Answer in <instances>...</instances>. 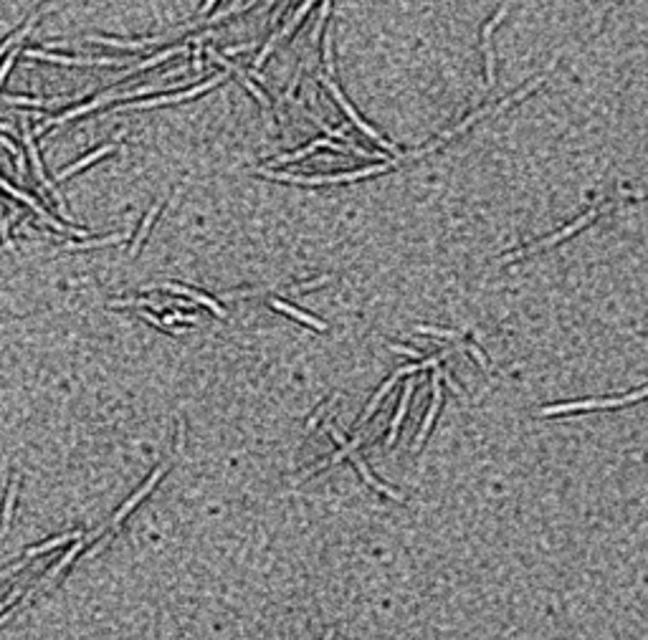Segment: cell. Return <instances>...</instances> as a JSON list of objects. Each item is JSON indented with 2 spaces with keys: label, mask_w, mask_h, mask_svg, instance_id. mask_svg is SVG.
<instances>
[{
  "label": "cell",
  "mask_w": 648,
  "mask_h": 640,
  "mask_svg": "<svg viewBox=\"0 0 648 640\" xmlns=\"http://www.w3.org/2000/svg\"><path fill=\"white\" fill-rule=\"evenodd\" d=\"M598 218V208H592L590 213H585V216H580L578 221L575 223H570L567 228H562V230H558L555 236H550V238H542V241H537V243H532V246H527V248H519V250H514V253H507V256H502V261L504 264H512V261H516V258H524V256H530V253H535V250H539V248H547V246H555V243H560L562 238H567V236H572V233H578L583 225H587V223H592Z\"/></svg>",
  "instance_id": "obj_2"
},
{
  "label": "cell",
  "mask_w": 648,
  "mask_h": 640,
  "mask_svg": "<svg viewBox=\"0 0 648 640\" xmlns=\"http://www.w3.org/2000/svg\"><path fill=\"white\" fill-rule=\"evenodd\" d=\"M397 160L385 162V165H372L365 167V170H355V173H345V175H322V177H301V175H286V173H274V170H256V173L271 177V180H284V182H294V185H332V182H352L360 180V177H370L375 173H385L390 165H395Z\"/></svg>",
  "instance_id": "obj_1"
},
{
  "label": "cell",
  "mask_w": 648,
  "mask_h": 640,
  "mask_svg": "<svg viewBox=\"0 0 648 640\" xmlns=\"http://www.w3.org/2000/svg\"><path fill=\"white\" fill-rule=\"evenodd\" d=\"M271 306H274V309H279V312L289 314V317H294V319L304 321V324H309V327L319 329V332H324V329H327V324H324V321L314 319V317H309V314L299 312V309H294L292 304H286V301H281V299H271Z\"/></svg>",
  "instance_id": "obj_16"
},
{
  "label": "cell",
  "mask_w": 648,
  "mask_h": 640,
  "mask_svg": "<svg viewBox=\"0 0 648 640\" xmlns=\"http://www.w3.org/2000/svg\"><path fill=\"white\" fill-rule=\"evenodd\" d=\"M0 188L6 190V193H10V195H13V198H18V200H23V202H26V205H31V208H33L35 213H38V218H41L43 223H49L51 228L61 230V233H74V236H86L84 230H77V228H69V225H61V223H58L56 218H51V213H46V210H43L41 205H38V202H35L33 198H31V195L21 193V190L15 188V185H10V182H8V180H3V177H0Z\"/></svg>",
  "instance_id": "obj_7"
},
{
  "label": "cell",
  "mask_w": 648,
  "mask_h": 640,
  "mask_svg": "<svg viewBox=\"0 0 648 640\" xmlns=\"http://www.w3.org/2000/svg\"><path fill=\"white\" fill-rule=\"evenodd\" d=\"M623 397L613 400H580V403H564V405H550L542 408L539 415H560V413H578V410H600V408H620Z\"/></svg>",
  "instance_id": "obj_8"
},
{
  "label": "cell",
  "mask_w": 648,
  "mask_h": 640,
  "mask_svg": "<svg viewBox=\"0 0 648 640\" xmlns=\"http://www.w3.org/2000/svg\"><path fill=\"white\" fill-rule=\"evenodd\" d=\"M18 473H15L13 479H10V483H8V494H6V509H3V519H0V539L6 536V531L10 529V519H13V504H15V496H18Z\"/></svg>",
  "instance_id": "obj_15"
},
{
  "label": "cell",
  "mask_w": 648,
  "mask_h": 640,
  "mask_svg": "<svg viewBox=\"0 0 648 640\" xmlns=\"http://www.w3.org/2000/svg\"><path fill=\"white\" fill-rule=\"evenodd\" d=\"M114 150V145H104L102 150H97V152H91V154H86L84 160H79L77 165H71V167H66L61 175H58V180H66V177H71L74 173H79V170H84V167H89L91 162H97V160H102L104 154H109Z\"/></svg>",
  "instance_id": "obj_18"
},
{
  "label": "cell",
  "mask_w": 648,
  "mask_h": 640,
  "mask_svg": "<svg viewBox=\"0 0 648 640\" xmlns=\"http://www.w3.org/2000/svg\"><path fill=\"white\" fill-rule=\"evenodd\" d=\"M322 83H327V89L332 91V94H335V99H337V102H340L342 111H345V114H347V117L352 119V122H355V127H357V129H363V132L368 134L370 139H375V142H377V145H380V147H385V150H390V152H395V147H393L390 142H388V139H383V137H380V134H377L375 129H372V127H370V125H365V119L360 117V114H357L355 109H352V104H349L347 99H345V94H342V91H340V86H337V83L332 81V79H329V77H322ZM395 157H397V160H400L403 154H397V152H395Z\"/></svg>",
  "instance_id": "obj_4"
},
{
  "label": "cell",
  "mask_w": 648,
  "mask_h": 640,
  "mask_svg": "<svg viewBox=\"0 0 648 640\" xmlns=\"http://www.w3.org/2000/svg\"><path fill=\"white\" fill-rule=\"evenodd\" d=\"M397 377H403V375H400V372H397V369H395V375H393V377H388V383H385V385H383V387H380V390H377V395H375V397H372V400H370V405H368V410H365V413H363V417H360V425H363V423H368V420H370V417H372V413H375V410H377V405H380V403H383V397H385V395H388V392H390V387H393V385H395V383H397Z\"/></svg>",
  "instance_id": "obj_19"
},
{
  "label": "cell",
  "mask_w": 648,
  "mask_h": 640,
  "mask_svg": "<svg viewBox=\"0 0 648 640\" xmlns=\"http://www.w3.org/2000/svg\"><path fill=\"white\" fill-rule=\"evenodd\" d=\"M89 43H99V46H112V49H129V51H140L147 49L150 43H160L165 41V35H157V38H142V41H119V38H86Z\"/></svg>",
  "instance_id": "obj_13"
},
{
  "label": "cell",
  "mask_w": 648,
  "mask_h": 640,
  "mask_svg": "<svg viewBox=\"0 0 648 640\" xmlns=\"http://www.w3.org/2000/svg\"><path fill=\"white\" fill-rule=\"evenodd\" d=\"M507 6H502L499 10H496V15L491 18V21L484 26V33H481V49H484V61H487V86H494L496 81V69H494V51H491V33H494V28L499 26V23L507 18Z\"/></svg>",
  "instance_id": "obj_6"
},
{
  "label": "cell",
  "mask_w": 648,
  "mask_h": 640,
  "mask_svg": "<svg viewBox=\"0 0 648 640\" xmlns=\"http://www.w3.org/2000/svg\"><path fill=\"white\" fill-rule=\"evenodd\" d=\"M441 377H443V372H441L438 367H433V403H431V410H428V415H425L423 425H420V433L418 438H416V443H413V451H418L420 445H423L425 435H428V431H431L433 420H436V415H438V408H441Z\"/></svg>",
  "instance_id": "obj_10"
},
{
  "label": "cell",
  "mask_w": 648,
  "mask_h": 640,
  "mask_svg": "<svg viewBox=\"0 0 648 640\" xmlns=\"http://www.w3.org/2000/svg\"><path fill=\"white\" fill-rule=\"evenodd\" d=\"M329 3H332V0H324V3H322V10H319V21H317V28H314V33H312V43H317V38H319V31H322V26H324V21H327V15H329Z\"/></svg>",
  "instance_id": "obj_26"
},
{
  "label": "cell",
  "mask_w": 648,
  "mask_h": 640,
  "mask_svg": "<svg viewBox=\"0 0 648 640\" xmlns=\"http://www.w3.org/2000/svg\"><path fill=\"white\" fill-rule=\"evenodd\" d=\"M329 433H332V435H335V440H337V443H340V445H345V443H347V440H345V438H342V433H340V431H337V428H335V425H329Z\"/></svg>",
  "instance_id": "obj_35"
},
{
  "label": "cell",
  "mask_w": 648,
  "mask_h": 640,
  "mask_svg": "<svg viewBox=\"0 0 648 640\" xmlns=\"http://www.w3.org/2000/svg\"><path fill=\"white\" fill-rule=\"evenodd\" d=\"M193 301H198V304H203V306H208V309H213V312H216L218 317H226L223 306H218L216 301L210 299V296H205V294H200V291H193Z\"/></svg>",
  "instance_id": "obj_25"
},
{
  "label": "cell",
  "mask_w": 648,
  "mask_h": 640,
  "mask_svg": "<svg viewBox=\"0 0 648 640\" xmlns=\"http://www.w3.org/2000/svg\"><path fill=\"white\" fill-rule=\"evenodd\" d=\"M324 66H327V74L332 77V74H335V61H332V35L324 38Z\"/></svg>",
  "instance_id": "obj_27"
},
{
  "label": "cell",
  "mask_w": 648,
  "mask_h": 640,
  "mask_svg": "<svg viewBox=\"0 0 648 640\" xmlns=\"http://www.w3.org/2000/svg\"><path fill=\"white\" fill-rule=\"evenodd\" d=\"M0 236H3V243H6V246H13V243H10V236H8L6 218H3V202H0Z\"/></svg>",
  "instance_id": "obj_31"
},
{
  "label": "cell",
  "mask_w": 648,
  "mask_h": 640,
  "mask_svg": "<svg viewBox=\"0 0 648 640\" xmlns=\"http://www.w3.org/2000/svg\"><path fill=\"white\" fill-rule=\"evenodd\" d=\"M142 317H145L147 321H152V327H162V329H168V327H165V321H162V319H155V317H152V314H150V312H142Z\"/></svg>",
  "instance_id": "obj_33"
},
{
  "label": "cell",
  "mask_w": 648,
  "mask_h": 640,
  "mask_svg": "<svg viewBox=\"0 0 648 640\" xmlns=\"http://www.w3.org/2000/svg\"><path fill=\"white\" fill-rule=\"evenodd\" d=\"M29 562H31V557H26V559H21V562H15V564H10V567H6V570H0V582H3L6 577H10V575H15L18 570H23Z\"/></svg>",
  "instance_id": "obj_28"
},
{
  "label": "cell",
  "mask_w": 648,
  "mask_h": 640,
  "mask_svg": "<svg viewBox=\"0 0 648 640\" xmlns=\"http://www.w3.org/2000/svg\"><path fill=\"white\" fill-rule=\"evenodd\" d=\"M29 58H41V61L63 63V66H122V63H132L129 58H69V56H51L46 51H26Z\"/></svg>",
  "instance_id": "obj_5"
},
{
  "label": "cell",
  "mask_w": 648,
  "mask_h": 640,
  "mask_svg": "<svg viewBox=\"0 0 648 640\" xmlns=\"http://www.w3.org/2000/svg\"><path fill=\"white\" fill-rule=\"evenodd\" d=\"M466 349H468V352H471V355H474V360H476V362H479V365H481V367H484V369H487V367H489V362H487V357H484V352H481V349H479V347H476V344H474V342H468V344H466Z\"/></svg>",
  "instance_id": "obj_29"
},
{
  "label": "cell",
  "mask_w": 648,
  "mask_h": 640,
  "mask_svg": "<svg viewBox=\"0 0 648 640\" xmlns=\"http://www.w3.org/2000/svg\"><path fill=\"white\" fill-rule=\"evenodd\" d=\"M81 536H84V531H71V534H61V536H56V539H51V542L38 544V547H29V550H26V557H38V554H43V552L56 550V547H61V544H69L71 539H81Z\"/></svg>",
  "instance_id": "obj_17"
},
{
  "label": "cell",
  "mask_w": 648,
  "mask_h": 640,
  "mask_svg": "<svg viewBox=\"0 0 648 640\" xmlns=\"http://www.w3.org/2000/svg\"><path fill=\"white\" fill-rule=\"evenodd\" d=\"M165 471H168V463H165V466H160V468H155V473H152V476H150V479L145 481V486H142L140 491H137V494H134L132 499L127 501L125 506H122V509H119V511H117V514H114V519H112V524H114V527H119V524L125 522V516L129 514V511H132V509L137 506V504H140V501L145 499V496L150 494V491H152V488H155V483L160 481V476H162V473H165Z\"/></svg>",
  "instance_id": "obj_11"
},
{
  "label": "cell",
  "mask_w": 648,
  "mask_h": 640,
  "mask_svg": "<svg viewBox=\"0 0 648 640\" xmlns=\"http://www.w3.org/2000/svg\"><path fill=\"white\" fill-rule=\"evenodd\" d=\"M127 236H112V238H102V241H84V243H69L66 248H102V246H112L125 241Z\"/></svg>",
  "instance_id": "obj_23"
},
{
  "label": "cell",
  "mask_w": 648,
  "mask_h": 640,
  "mask_svg": "<svg viewBox=\"0 0 648 640\" xmlns=\"http://www.w3.org/2000/svg\"><path fill=\"white\" fill-rule=\"evenodd\" d=\"M8 104H29V106H56L61 102H69V99H26V97H8Z\"/></svg>",
  "instance_id": "obj_22"
},
{
  "label": "cell",
  "mask_w": 648,
  "mask_h": 640,
  "mask_svg": "<svg viewBox=\"0 0 648 640\" xmlns=\"http://www.w3.org/2000/svg\"><path fill=\"white\" fill-rule=\"evenodd\" d=\"M324 640H335V630H329V633L324 635Z\"/></svg>",
  "instance_id": "obj_37"
},
{
  "label": "cell",
  "mask_w": 648,
  "mask_h": 640,
  "mask_svg": "<svg viewBox=\"0 0 648 640\" xmlns=\"http://www.w3.org/2000/svg\"><path fill=\"white\" fill-rule=\"evenodd\" d=\"M327 405H329V403H327ZM327 405H322L319 410L314 413V417H312V420H309V428H314V425H317V420H319V417L324 415V410H327Z\"/></svg>",
  "instance_id": "obj_34"
},
{
  "label": "cell",
  "mask_w": 648,
  "mask_h": 640,
  "mask_svg": "<svg viewBox=\"0 0 648 640\" xmlns=\"http://www.w3.org/2000/svg\"><path fill=\"white\" fill-rule=\"evenodd\" d=\"M81 544H84V539H77V544H74V550H71L69 554H63L61 559H58V564H56V567H54V570H49V575H46V577H43V579H46V582H49V584H51V579H56L58 575H61V572H63V567H69V564L74 562V557L79 554V550H81Z\"/></svg>",
  "instance_id": "obj_21"
},
{
  "label": "cell",
  "mask_w": 648,
  "mask_h": 640,
  "mask_svg": "<svg viewBox=\"0 0 648 640\" xmlns=\"http://www.w3.org/2000/svg\"><path fill=\"white\" fill-rule=\"evenodd\" d=\"M160 208H162V202H157V205H152V210L147 213L145 216V221H142V228H140V233H137V238H134V243H132V248H129V253H137L140 250V246H142V241H145V236L150 233V228H152V223H155V216L160 213Z\"/></svg>",
  "instance_id": "obj_20"
},
{
  "label": "cell",
  "mask_w": 648,
  "mask_h": 640,
  "mask_svg": "<svg viewBox=\"0 0 648 640\" xmlns=\"http://www.w3.org/2000/svg\"><path fill=\"white\" fill-rule=\"evenodd\" d=\"M349 456H352V463H355V466H357V471L363 473V479L368 481V483H370V486H372V488H375V491H380V494H385V496H390V499H395V501H405L403 496L397 494V491H393L390 486H385V483H380V481H377L375 476H372V473H370V468L365 466V461L360 458V456H357L355 451L349 453Z\"/></svg>",
  "instance_id": "obj_12"
},
{
  "label": "cell",
  "mask_w": 648,
  "mask_h": 640,
  "mask_svg": "<svg viewBox=\"0 0 648 640\" xmlns=\"http://www.w3.org/2000/svg\"><path fill=\"white\" fill-rule=\"evenodd\" d=\"M416 332H420V334H433V337H446V339H461V334H459V332H446V329L425 327V324H418V327H416Z\"/></svg>",
  "instance_id": "obj_24"
},
{
  "label": "cell",
  "mask_w": 648,
  "mask_h": 640,
  "mask_svg": "<svg viewBox=\"0 0 648 640\" xmlns=\"http://www.w3.org/2000/svg\"><path fill=\"white\" fill-rule=\"evenodd\" d=\"M388 347H390L393 352H397V355H405V357H413V360H420V352H416V349H411V347H403V344H388Z\"/></svg>",
  "instance_id": "obj_30"
},
{
  "label": "cell",
  "mask_w": 648,
  "mask_h": 640,
  "mask_svg": "<svg viewBox=\"0 0 648 640\" xmlns=\"http://www.w3.org/2000/svg\"><path fill=\"white\" fill-rule=\"evenodd\" d=\"M23 139H26V145H29V154H31V162H33V167H35V175H38V180H41V185L46 190H51V195L56 198V202H58V210H61L63 216H66V208H63V198L61 195L56 193V188L51 185V180L46 177V173H43V165H41V157H38V150H35V145H33V134H31V129H29V125L23 122ZM69 218V216H66Z\"/></svg>",
  "instance_id": "obj_9"
},
{
  "label": "cell",
  "mask_w": 648,
  "mask_h": 640,
  "mask_svg": "<svg viewBox=\"0 0 648 640\" xmlns=\"http://www.w3.org/2000/svg\"><path fill=\"white\" fill-rule=\"evenodd\" d=\"M413 387H416V383H413V380H411V383H405V392H403V397H400L397 413H395V417H393V423H390V435H388V445H395L397 431H400V423H403L405 413H408V403H411Z\"/></svg>",
  "instance_id": "obj_14"
},
{
  "label": "cell",
  "mask_w": 648,
  "mask_h": 640,
  "mask_svg": "<svg viewBox=\"0 0 648 640\" xmlns=\"http://www.w3.org/2000/svg\"><path fill=\"white\" fill-rule=\"evenodd\" d=\"M18 598H21V590H15V592H10V595H6V598L0 600V612L6 610V607L10 605V602H13V600H18Z\"/></svg>",
  "instance_id": "obj_32"
},
{
  "label": "cell",
  "mask_w": 648,
  "mask_h": 640,
  "mask_svg": "<svg viewBox=\"0 0 648 640\" xmlns=\"http://www.w3.org/2000/svg\"><path fill=\"white\" fill-rule=\"evenodd\" d=\"M226 77H228V74H218V77H213L210 81L198 83V86H193L190 91H182V94H170V97L142 99V102H134V104H122V106H117V111H125V109H150V106H162V104H177V102L193 99V97H198V94H203V91H208V89H213V86H218V83H223Z\"/></svg>",
  "instance_id": "obj_3"
},
{
  "label": "cell",
  "mask_w": 648,
  "mask_h": 640,
  "mask_svg": "<svg viewBox=\"0 0 648 640\" xmlns=\"http://www.w3.org/2000/svg\"><path fill=\"white\" fill-rule=\"evenodd\" d=\"M218 0H205V6H203V13H208V10H213V6H216Z\"/></svg>",
  "instance_id": "obj_36"
}]
</instances>
